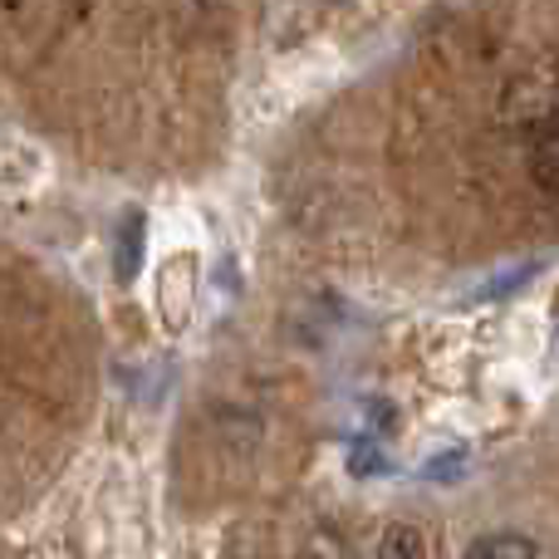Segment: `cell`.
Listing matches in <instances>:
<instances>
[{
    "label": "cell",
    "instance_id": "obj_2",
    "mask_svg": "<svg viewBox=\"0 0 559 559\" xmlns=\"http://www.w3.org/2000/svg\"><path fill=\"white\" fill-rule=\"evenodd\" d=\"M531 177L540 192H559V133H555V118H545L531 138Z\"/></svg>",
    "mask_w": 559,
    "mask_h": 559
},
{
    "label": "cell",
    "instance_id": "obj_5",
    "mask_svg": "<svg viewBox=\"0 0 559 559\" xmlns=\"http://www.w3.org/2000/svg\"><path fill=\"white\" fill-rule=\"evenodd\" d=\"M378 555H423V540H417V531H407V525H393L388 540L378 545Z\"/></svg>",
    "mask_w": 559,
    "mask_h": 559
},
{
    "label": "cell",
    "instance_id": "obj_3",
    "mask_svg": "<svg viewBox=\"0 0 559 559\" xmlns=\"http://www.w3.org/2000/svg\"><path fill=\"white\" fill-rule=\"evenodd\" d=\"M143 261V212H123V236H118V280H133V265Z\"/></svg>",
    "mask_w": 559,
    "mask_h": 559
},
{
    "label": "cell",
    "instance_id": "obj_4",
    "mask_svg": "<svg viewBox=\"0 0 559 559\" xmlns=\"http://www.w3.org/2000/svg\"><path fill=\"white\" fill-rule=\"evenodd\" d=\"M535 545L521 540V535H491V540H476L472 559H531Z\"/></svg>",
    "mask_w": 559,
    "mask_h": 559
},
{
    "label": "cell",
    "instance_id": "obj_1",
    "mask_svg": "<svg viewBox=\"0 0 559 559\" xmlns=\"http://www.w3.org/2000/svg\"><path fill=\"white\" fill-rule=\"evenodd\" d=\"M192 289H197V255L182 251L177 261L163 265V280H157V309H163L167 334H182L187 319H192Z\"/></svg>",
    "mask_w": 559,
    "mask_h": 559
}]
</instances>
